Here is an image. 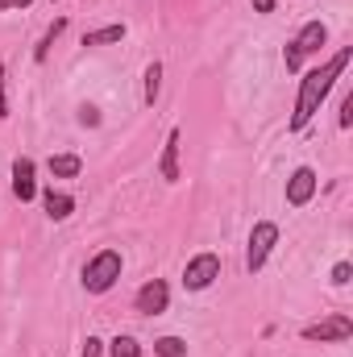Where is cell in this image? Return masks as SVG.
I'll use <instances>...</instances> for the list:
<instances>
[{
	"label": "cell",
	"mask_w": 353,
	"mask_h": 357,
	"mask_svg": "<svg viewBox=\"0 0 353 357\" xmlns=\"http://www.w3.org/2000/svg\"><path fill=\"white\" fill-rule=\"evenodd\" d=\"M345 67H350V46L345 50H337L324 67H316V71H308L303 79H299V96H295V112H291V129H303L316 112H320V104L329 100V91L333 84L345 75Z\"/></svg>",
	"instance_id": "obj_1"
},
{
	"label": "cell",
	"mask_w": 353,
	"mask_h": 357,
	"mask_svg": "<svg viewBox=\"0 0 353 357\" xmlns=\"http://www.w3.org/2000/svg\"><path fill=\"white\" fill-rule=\"evenodd\" d=\"M324 42H329L324 21H308V25L287 42V71H299V67H303V59H308V54H316Z\"/></svg>",
	"instance_id": "obj_2"
},
{
	"label": "cell",
	"mask_w": 353,
	"mask_h": 357,
	"mask_svg": "<svg viewBox=\"0 0 353 357\" xmlns=\"http://www.w3.org/2000/svg\"><path fill=\"white\" fill-rule=\"evenodd\" d=\"M117 278H121V254L117 250H100L84 266V287H88L91 295H104Z\"/></svg>",
	"instance_id": "obj_3"
},
{
	"label": "cell",
	"mask_w": 353,
	"mask_h": 357,
	"mask_svg": "<svg viewBox=\"0 0 353 357\" xmlns=\"http://www.w3.org/2000/svg\"><path fill=\"white\" fill-rule=\"evenodd\" d=\"M278 245V225L274 220H258L254 233H250V250H246V266L262 270V262L270 258V250Z\"/></svg>",
	"instance_id": "obj_4"
},
{
	"label": "cell",
	"mask_w": 353,
	"mask_h": 357,
	"mask_svg": "<svg viewBox=\"0 0 353 357\" xmlns=\"http://www.w3.org/2000/svg\"><path fill=\"white\" fill-rule=\"evenodd\" d=\"M212 278H220V258L216 254H195L187 270H183V287L187 291H204V287H212Z\"/></svg>",
	"instance_id": "obj_5"
},
{
	"label": "cell",
	"mask_w": 353,
	"mask_h": 357,
	"mask_svg": "<svg viewBox=\"0 0 353 357\" xmlns=\"http://www.w3.org/2000/svg\"><path fill=\"white\" fill-rule=\"evenodd\" d=\"M133 303H137V312H142V316H163V312H167V303H171V287H167L163 278H150V282L137 291V299H133Z\"/></svg>",
	"instance_id": "obj_6"
},
{
	"label": "cell",
	"mask_w": 353,
	"mask_h": 357,
	"mask_svg": "<svg viewBox=\"0 0 353 357\" xmlns=\"http://www.w3.org/2000/svg\"><path fill=\"white\" fill-rule=\"evenodd\" d=\"M353 337V320L350 316H329L312 328H303V341H350Z\"/></svg>",
	"instance_id": "obj_7"
},
{
	"label": "cell",
	"mask_w": 353,
	"mask_h": 357,
	"mask_svg": "<svg viewBox=\"0 0 353 357\" xmlns=\"http://www.w3.org/2000/svg\"><path fill=\"white\" fill-rule=\"evenodd\" d=\"M316 187H320L316 171H312V167H299L295 175L287 178V204H291V208H303V204L316 195Z\"/></svg>",
	"instance_id": "obj_8"
},
{
	"label": "cell",
	"mask_w": 353,
	"mask_h": 357,
	"mask_svg": "<svg viewBox=\"0 0 353 357\" xmlns=\"http://www.w3.org/2000/svg\"><path fill=\"white\" fill-rule=\"evenodd\" d=\"M13 195H17L21 204H29V199L38 195V178H33V162H29V158H17V162H13Z\"/></svg>",
	"instance_id": "obj_9"
},
{
	"label": "cell",
	"mask_w": 353,
	"mask_h": 357,
	"mask_svg": "<svg viewBox=\"0 0 353 357\" xmlns=\"http://www.w3.org/2000/svg\"><path fill=\"white\" fill-rule=\"evenodd\" d=\"M42 204H46V216H50V220H67V216L75 212V199H71L67 191H54V187L42 195Z\"/></svg>",
	"instance_id": "obj_10"
},
{
	"label": "cell",
	"mask_w": 353,
	"mask_h": 357,
	"mask_svg": "<svg viewBox=\"0 0 353 357\" xmlns=\"http://www.w3.org/2000/svg\"><path fill=\"white\" fill-rule=\"evenodd\" d=\"M158 175L167 178V183H175V178H179V129H171V137H167V150H163Z\"/></svg>",
	"instance_id": "obj_11"
},
{
	"label": "cell",
	"mask_w": 353,
	"mask_h": 357,
	"mask_svg": "<svg viewBox=\"0 0 353 357\" xmlns=\"http://www.w3.org/2000/svg\"><path fill=\"white\" fill-rule=\"evenodd\" d=\"M84 171V162L75 158V154H50V175H59V178H75Z\"/></svg>",
	"instance_id": "obj_12"
},
{
	"label": "cell",
	"mask_w": 353,
	"mask_h": 357,
	"mask_svg": "<svg viewBox=\"0 0 353 357\" xmlns=\"http://www.w3.org/2000/svg\"><path fill=\"white\" fill-rule=\"evenodd\" d=\"M121 38H125V25H104V29L84 33V46H108V42H121Z\"/></svg>",
	"instance_id": "obj_13"
},
{
	"label": "cell",
	"mask_w": 353,
	"mask_h": 357,
	"mask_svg": "<svg viewBox=\"0 0 353 357\" xmlns=\"http://www.w3.org/2000/svg\"><path fill=\"white\" fill-rule=\"evenodd\" d=\"M154 354L158 357H187V341L183 337H158L154 341Z\"/></svg>",
	"instance_id": "obj_14"
},
{
	"label": "cell",
	"mask_w": 353,
	"mask_h": 357,
	"mask_svg": "<svg viewBox=\"0 0 353 357\" xmlns=\"http://www.w3.org/2000/svg\"><path fill=\"white\" fill-rule=\"evenodd\" d=\"M158 88H163V63H150L146 67V104L158 100Z\"/></svg>",
	"instance_id": "obj_15"
},
{
	"label": "cell",
	"mask_w": 353,
	"mask_h": 357,
	"mask_svg": "<svg viewBox=\"0 0 353 357\" xmlns=\"http://www.w3.org/2000/svg\"><path fill=\"white\" fill-rule=\"evenodd\" d=\"M108 354L112 357H142V345H137L133 337H117V341L108 345Z\"/></svg>",
	"instance_id": "obj_16"
},
{
	"label": "cell",
	"mask_w": 353,
	"mask_h": 357,
	"mask_svg": "<svg viewBox=\"0 0 353 357\" xmlns=\"http://www.w3.org/2000/svg\"><path fill=\"white\" fill-rule=\"evenodd\" d=\"M63 29H67V21H54V25H50V29H46V38H42V46H38V50H33V59H38V63H42V59H46V50H50V46H54V38H59V33H63Z\"/></svg>",
	"instance_id": "obj_17"
},
{
	"label": "cell",
	"mask_w": 353,
	"mask_h": 357,
	"mask_svg": "<svg viewBox=\"0 0 353 357\" xmlns=\"http://www.w3.org/2000/svg\"><path fill=\"white\" fill-rule=\"evenodd\" d=\"M350 274H353L350 262H337V266H333V282H337V287H345V282H350Z\"/></svg>",
	"instance_id": "obj_18"
},
{
	"label": "cell",
	"mask_w": 353,
	"mask_h": 357,
	"mask_svg": "<svg viewBox=\"0 0 353 357\" xmlns=\"http://www.w3.org/2000/svg\"><path fill=\"white\" fill-rule=\"evenodd\" d=\"M353 125V96H345V104H341V129H350Z\"/></svg>",
	"instance_id": "obj_19"
},
{
	"label": "cell",
	"mask_w": 353,
	"mask_h": 357,
	"mask_svg": "<svg viewBox=\"0 0 353 357\" xmlns=\"http://www.w3.org/2000/svg\"><path fill=\"white\" fill-rule=\"evenodd\" d=\"M100 345H104L100 337H88V341H84V354H80V357H100Z\"/></svg>",
	"instance_id": "obj_20"
},
{
	"label": "cell",
	"mask_w": 353,
	"mask_h": 357,
	"mask_svg": "<svg viewBox=\"0 0 353 357\" xmlns=\"http://www.w3.org/2000/svg\"><path fill=\"white\" fill-rule=\"evenodd\" d=\"M0 116H8V100H4V67H0Z\"/></svg>",
	"instance_id": "obj_21"
},
{
	"label": "cell",
	"mask_w": 353,
	"mask_h": 357,
	"mask_svg": "<svg viewBox=\"0 0 353 357\" xmlns=\"http://www.w3.org/2000/svg\"><path fill=\"white\" fill-rule=\"evenodd\" d=\"M80 121H84V125H100V116H96V108H84V112H80Z\"/></svg>",
	"instance_id": "obj_22"
},
{
	"label": "cell",
	"mask_w": 353,
	"mask_h": 357,
	"mask_svg": "<svg viewBox=\"0 0 353 357\" xmlns=\"http://www.w3.org/2000/svg\"><path fill=\"white\" fill-rule=\"evenodd\" d=\"M25 4H33V0H0V8H25Z\"/></svg>",
	"instance_id": "obj_23"
},
{
	"label": "cell",
	"mask_w": 353,
	"mask_h": 357,
	"mask_svg": "<svg viewBox=\"0 0 353 357\" xmlns=\"http://www.w3.org/2000/svg\"><path fill=\"white\" fill-rule=\"evenodd\" d=\"M254 8L258 13H274V0H254Z\"/></svg>",
	"instance_id": "obj_24"
}]
</instances>
